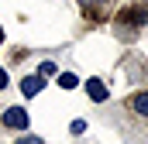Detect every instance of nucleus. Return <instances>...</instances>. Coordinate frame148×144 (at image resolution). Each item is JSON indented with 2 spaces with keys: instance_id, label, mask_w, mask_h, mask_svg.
I'll return each mask as SVG.
<instances>
[{
  "instance_id": "1a4fd4ad",
  "label": "nucleus",
  "mask_w": 148,
  "mask_h": 144,
  "mask_svg": "<svg viewBox=\"0 0 148 144\" xmlns=\"http://www.w3.org/2000/svg\"><path fill=\"white\" fill-rule=\"evenodd\" d=\"M17 144H45V141H41V137H31V134H28V137H21Z\"/></svg>"
},
{
  "instance_id": "f257e3e1",
  "label": "nucleus",
  "mask_w": 148,
  "mask_h": 144,
  "mask_svg": "<svg viewBox=\"0 0 148 144\" xmlns=\"http://www.w3.org/2000/svg\"><path fill=\"white\" fill-rule=\"evenodd\" d=\"M3 127H14V130L28 127V110H21V107H10L7 113H3Z\"/></svg>"
},
{
  "instance_id": "9b49d317",
  "label": "nucleus",
  "mask_w": 148,
  "mask_h": 144,
  "mask_svg": "<svg viewBox=\"0 0 148 144\" xmlns=\"http://www.w3.org/2000/svg\"><path fill=\"white\" fill-rule=\"evenodd\" d=\"M83 3H97V0H83Z\"/></svg>"
},
{
  "instance_id": "6e6552de",
  "label": "nucleus",
  "mask_w": 148,
  "mask_h": 144,
  "mask_svg": "<svg viewBox=\"0 0 148 144\" xmlns=\"http://www.w3.org/2000/svg\"><path fill=\"white\" fill-rule=\"evenodd\" d=\"M127 21H138V24H145V10H127Z\"/></svg>"
},
{
  "instance_id": "39448f33",
  "label": "nucleus",
  "mask_w": 148,
  "mask_h": 144,
  "mask_svg": "<svg viewBox=\"0 0 148 144\" xmlns=\"http://www.w3.org/2000/svg\"><path fill=\"white\" fill-rule=\"evenodd\" d=\"M59 86H62V89H76V86H79V79H76L73 72H62V75H59Z\"/></svg>"
},
{
  "instance_id": "f8f14e48",
  "label": "nucleus",
  "mask_w": 148,
  "mask_h": 144,
  "mask_svg": "<svg viewBox=\"0 0 148 144\" xmlns=\"http://www.w3.org/2000/svg\"><path fill=\"white\" fill-rule=\"evenodd\" d=\"M0 41H3V31H0Z\"/></svg>"
},
{
  "instance_id": "f03ea898",
  "label": "nucleus",
  "mask_w": 148,
  "mask_h": 144,
  "mask_svg": "<svg viewBox=\"0 0 148 144\" xmlns=\"http://www.w3.org/2000/svg\"><path fill=\"white\" fill-rule=\"evenodd\" d=\"M86 93H90L93 103H103V100H107V86H103L100 79H86Z\"/></svg>"
},
{
  "instance_id": "423d86ee",
  "label": "nucleus",
  "mask_w": 148,
  "mask_h": 144,
  "mask_svg": "<svg viewBox=\"0 0 148 144\" xmlns=\"http://www.w3.org/2000/svg\"><path fill=\"white\" fill-rule=\"evenodd\" d=\"M86 127H90L86 120H73V124H69V130H73L76 137H79V134H86Z\"/></svg>"
},
{
  "instance_id": "9d476101",
  "label": "nucleus",
  "mask_w": 148,
  "mask_h": 144,
  "mask_svg": "<svg viewBox=\"0 0 148 144\" xmlns=\"http://www.w3.org/2000/svg\"><path fill=\"white\" fill-rule=\"evenodd\" d=\"M3 86H7V72L0 69V89H3Z\"/></svg>"
},
{
  "instance_id": "20e7f679",
  "label": "nucleus",
  "mask_w": 148,
  "mask_h": 144,
  "mask_svg": "<svg viewBox=\"0 0 148 144\" xmlns=\"http://www.w3.org/2000/svg\"><path fill=\"white\" fill-rule=\"evenodd\" d=\"M131 107L138 110V113H141V117H148V93H138V96H134V100H131Z\"/></svg>"
},
{
  "instance_id": "7ed1b4c3",
  "label": "nucleus",
  "mask_w": 148,
  "mask_h": 144,
  "mask_svg": "<svg viewBox=\"0 0 148 144\" xmlns=\"http://www.w3.org/2000/svg\"><path fill=\"white\" fill-rule=\"evenodd\" d=\"M41 86H45V79H41V75H24L21 93H24V96H35V93H41Z\"/></svg>"
},
{
  "instance_id": "0eeeda50",
  "label": "nucleus",
  "mask_w": 148,
  "mask_h": 144,
  "mask_svg": "<svg viewBox=\"0 0 148 144\" xmlns=\"http://www.w3.org/2000/svg\"><path fill=\"white\" fill-rule=\"evenodd\" d=\"M55 62H45V65H41V69H38V75H41V79H45V75H55Z\"/></svg>"
}]
</instances>
